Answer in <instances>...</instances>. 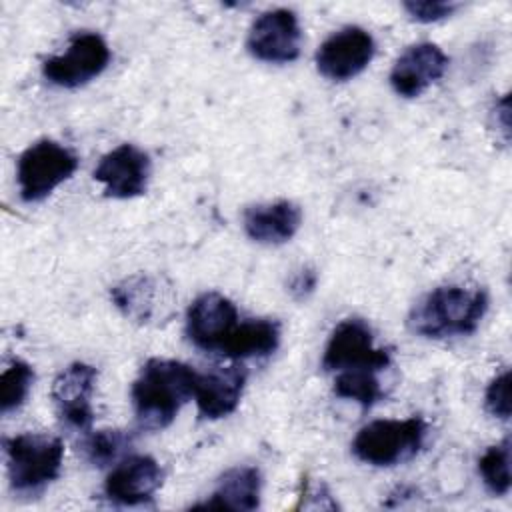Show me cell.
I'll return each mask as SVG.
<instances>
[{
    "instance_id": "10",
    "label": "cell",
    "mask_w": 512,
    "mask_h": 512,
    "mask_svg": "<svg viewBox=\"0 0 512 512\" xmlns=\"http://www.w3.org/2000/svg\"><path fill=\"white\" fill-rule=\"evenodd\" d=\"M376 50L374 38L360 26H346L328 36L316 52L318 72L334 82L358 76L372 60Z\"/></svg>"
},
{
    "instance_id": "19",
    "label": "cell",
    "mask_w": 512,
    "mask_h": 512,
    "mask_svg": "<svg viewBox=\"0 0 512 512\" xmlns=\"http://www.w3.org/2000/svg\"><path fill=\"white\" fill-rule=\"evenodd\" d=\"M280 344V324L268 318L244 320L224 340L220 354L228 358L268 356Z\"/></svg>"
},
{
    "instance_id": "18",
    "label": "cell",
    "mask_w": 512,
    "mask_h": 512,
    "mask_svg": "<svg viewBox=\"0 0 512 512\" xmlns=\"http://www.w3.org/2000/svg\"><path fill=\"white\" fill-rule=\"evenodd\" d=\"M262 476L256 466H236L226 470L206 502L194 508H226L254 510L260 506Z\"/></svg>"
},
{
    "instance_id": "25",
    "label": "cell",
    "mask_w": 512,
    "mask_h": 512,
    "mask_svg": "<svg viewBox=\"0 0 512 512\" xmlns=\"http://www.w3.org/2000/svg\"><path fill=\"white\" fill-rule=\"evenodd\" d=\"M458 6L454 2H442V0H410L404 2V10L408 16L416 22H438L446 16H450Z\"/></svg>"
},
{
    "instance_id": "23",
    "label": "cell",
    "mask_w": 512,
    "mask_h": 512,
    "mask_svg": "<svg viewBox=\"0 0 512 512\" xmlns=\"http://www.w3.org/2000/svg\"><path fill=\"white\" fill-rule=\"evenodd\" d=\"M128 444L130 436L122 430H98L84 440L82 454L90 464L106 466L114 462Z\"/></svg>"
},
{
    "instance_id": "9",
    "label": "cell",
    "mask_w": 512,
    "mask_h": 512,
    "mask_svg": "<svg viewBox=\"0 0 512 512\" xmlns=\"http://www.w3.org/2000/svg\"><path fill=\"white\" fill-rule=\"evenodd\" d=\"M302 30L298 16L288 8H276L260 14L248 32V52L270 64H286L298 58Z\"/></svg>"
},
{
    "instance_id": "17",
    "label": "cell",
    "mask_w": 512,
    "mask_h": 512,
    "mask_svg": "<svg viewBox=\"0 0 512 512\" xmlns=\"http://www.w3.org/2000/svg\"><path fill=\"white\" fill-rule=\"evenodd\" d=\"M300 222L302 210L290 200L254 204L242 214V226L248 238L268 246L288 242L298 232Z\"/></svg>"
},
{
    "instance_id": "8",
    "label": "cell",
    "mask_w": 512,
    "mask_h": 512,
    "mask_svg": "<svg viewBox=\"0 0 512 512\" xmlns=\"http://www.w3.org/2000/svg\"><path fill=\"white\" fill-rule=\"evenodd\" d=\"M110 298L132 322L152 324L166 320L172 314L174 290L164 278L140 272L120 280L110 290Z\"/></svg>"
},
{
    "instance_id": "21",
    "label": "cell",
    "mask_w": 512,
    "mask_h": 512,
    "mask_svg": "<svg viewBox=\"0 0 512 512\" xmlns=\"http://www.w3.org/2000/svg\"><path fill=\"white\" fill-rule=\"evenodd\" d=\"M480 476L494 496H506L510 490V438L490 446L478 460Z\"/></svg>"
},
{
    "instance_id": "3",
    "label": "cell",
    "mask_w": 512,
    "mask_h": 512,
    "mask_svg": "<svg viewBox=\"0 0 512 512\" xmlns=\"http://www.w3.org/2000/svg\"><path fill=\"white\" fill-rule=\"evenodd\" d=\"M10 486L18 494H38L62 468L64 444L42 432H24L4 442Z\"/></svg>"
},
{
    "instance_id": "22",
    "label": "cell",
    "mask_w": 512,
    "mask_h": 512,
    "mask_svg": "<svg viewBox=\"0 0 512 512\" xmlns=\"http://www.w3.org/2000/svg\"><path fill=\"white\" fill-rule=\"evenodd\" d=\"M34 370L24 360H14L0 376V412L8 414L20 408L32 388Z\"/></svg>"
},
{
    "instance_id": "16",
    "label": "cell",
    "mask_w": 512,
    "mask_h": 512,
    "mask_svg": "<svg viewBox=\"0 0 512 512\" xmlns=\"http://www.w3.org/2000/svg\"><path fill=\"white\" fill-rule=\"evenodd\" d=\"M244 384L246 370L240 364H232L226 368L216 366L214 370L204 374L198 372L194 388L198 414L208 420H218L232 414L240 404Z\"/></svg>"
},
{
    "instance_id": "7",
    "label": "cell",
    "mask_w": 512,
    "mask_h": 512,
    "mask_svg": "<svg viewBox=\"0 0 512 512\" xmlns=\"http://www.w3.org/2000/svg\"><path fill=\"white\" fill-rule=\"evenodd\" d=\"M390 366V352L374 346L370 326L360 318L342 320L330 334L322 356L326 372H342L350 368L384 370Z\"/></svg>"
},
{
    "instance_id": "6",
    "label": "cell",
    "mask_w": 512,
    "mask_h": 512,
    "mask_svg": "<svg viewBox=\"0 0 512 512\" xmlns=\"http://www.w3.org/2000/svg\"><path fill=\"white\" fill-rule=\"evenodd\" d=\"M108 62L110 48L106 40L96 32H78L62 54L44 60L42 74L54 86L78 88L100 76Z\"/></svg>"
},
{
    "instance_id": "1",
    "label": "cell",
    "mask_w": 512,
    "mask_h": 512,
    "mask_svg": "<svg viewBox=\"0 0 512 512\" xmlns=\"http://www.w3.org/2000/svg\"><path fill=\"white\" fill-rule=\"evenodd\" d=\"M198 372L188 364L166 358L148 360L132 384L136 422L144 430L172 424L180 408L194 396Z\"/></svg>"
},
{
    "instance_id": "4",
    "label": "cell",
    "mask_w": 512,
    "mask_h": 512,
    "mask_svg": "<svg viewBox=\"0 0 512 512\" xmlns=\"http://www.w3.org/2000/svg\"><path fill=\"white\" fill-rule=\"evenodd\" d=\"M426 438V422L418 416L406 420H374L358 430L352 452L370 466H394L418 454Z\"/></svg>"
},
{
    "instance_id": "26",
    "label": "cell",
    "mask_w": 512,
    "mask_h": 512,
    "mask_svg": "<svg viewBox=\"0 0 512 512\" xmlns=\"http://www.w3.org/2000/svg\"><path fill=\"white\" fill-rule=\"evenodd\" d=\"M316 282H318V274L314 268L310 266H302L288 282V290L292 294V298L296 300H306L314 288H316Z\"/></svg>"
},
{
    "instance_id": "15",
    "label": "cell",
    "mask_w": 512,
    "mask_h": 512,
    "mask_svg": "<svg viewBox=\"0 0 512 512\" xmlns=\"http://www.w3.org/2000/svg\"><path fill=\"white\" fill-rule=\"evenodd\" d=\"M164 472L152 456H130L116 464L104 482V494L120 506H138L152 500L162 486Z\"/></svg>"
},
{
    "instance_id": "20",
    "label": "cell",
    "mask_w": 512,
    "mask_h": 512,
    "mask_svg": "<svg viewBox=\"0 0 512 512\" xmlns=\"http://www.w3.org/2000/svg\"><path fill=\"white\" fill-rule=\"evenodd\" d=\"M334 392L340 398L358 402L362 408H370L382 398V388L376 378V370L370 368L342 370L334 380Z\"/></svg>"
},
{
    "instance_id": "11",
    "label": "cell",
    "mask_w": 512,
    "mask_h": 512,
    "mask_svg": "<svg viewBox=\"0 0 512 512\" xmlns=\"http://www.w3.org/2000/svg\"><path fill=\"white\" fill-rule=\"evenodd\" d=\"M98 372L94 366L74 362L66 366L52 382L50 398L62 424L68 428L90 432L94 422V410L90 398L94 394Z\"/></svg>"
},
{
    "instance_id": "2",
    "label": "cell",
    "mask_w": 512,
    "mask_h": 512,
    "mask_svg": "<svg viewBox=\"0 0 512 512\" xmlns=\"http://www.w3.org/2000/svg\"><path fill=\"white\" fill-rule=\"evenodd\" d=\"M486 310V290L438 286L414 304L408 314V328L424 338L466 336L478 328Z\"/></svg>"
},
{
    "instance_id": "24",
    "label": "cell",
    "mask_w": 512,
    "mask_h": 512,
    "mask_svg": "<svg viewBox=\"0 0 512 512\" xmlns=\"http://www.w3.org/2000/svg\"><path fill=\"white\" fill-rule=\"evenodd\" d=\"M484 406L494 418H500V420L510 418V372L508 370L492 378L484 394Z\"/></svg>"
},
{
    "instance_id": "14",
    "label": "cell",
    "mask_w": 512,
    "mask_h": 512,
    "mask_svg": "<svg viewBox=\"0 0 512 512\" xmlns=\"http://www.w3.org/2000/svg\"><path fill=\"white\" fill-rule=\"evenodd\" d=\"M448 68V56L440 46L432 42H420L408 46L394 62L390 72V84L398 96L416 98L432 82L444 76Z\"/></svg>"
},
{
    "instance_id": "12",
    "label": "cell",
    "mask_w": 512,
    "mask_h": 512,
    "mask_svg": "<svg viewBox=\"0 0 512 512\" xmlns=\"http://www.w3.org/2000/svg\"><path fill=\"white\" fill-rule=\"evenodd\" d=\"M150 156L134 144H120L102 156L94 180L102 184L104 196L128 200L146 192L150 180Z\"/></svg>"
},
{
    "instance_id": "5",
    "label": "cell",
    "mask_w": 512,
    "mask_h": 512,
    "mask_svg": "<svg viewBox=\"0 0 512 512\" xmlns=\"http://www.w3.org/2000/svg\"><path fill=\"white\" fill-rule=\"evenodd\" d=\"M78 168L74 152L54 140L30 144L18 158V188L24 202H40L66 182Z\"/></svg>"
},
{
    "instance_id": "13",
    "label": "cell",
    "mask_w": 512,
    "mask_h": 512,
    "mask_svg": "<svg viewBox=\"0 0 512 512\" xmlns=\"http://www.w3.org/2000/svg\"><path fill=\"white\" fill-rule=\"evenodd\" d=\"M238 324V310L220 292L200 294L186 312V334L194 346L206 352H220L224 340Z\"/></svg>"
}]
</instances>
